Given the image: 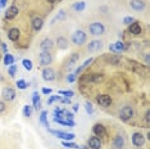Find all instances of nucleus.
<instances>
[{
    "instance_id": "nucleus-1",
    "label": "nucleus",
    "mask_w": 150,
    "mask_h": 149,
    "mask_svg": "<svg viewBox=\"0 0 150 149\" xmlns=\"http://www.w3.org/2000/svg\"><path fill=\"white\" fill-rule=\"evenodd\" d=\"M86 40H87V35L82 30H77V31H74L72 33V43L74 45H77V46L83 45V44L86 43Z\"/></svg>"
},
{
    "instance_id": "nucleus-2",
    "label": "nucleus",
    "mask_w": 150,
    "mask_h": 149,
    "mask_svg": "<svg viewBox=\"0 0 150 149\" xmlns=\"http://www.w3.org/2000/svg\"><path fill=\"white\" fill-rule=\"evenodd\" d=\"M49 130L50 134L55 135V136L58 139H62V140L64 141H72L74 138H76V135H74L73 133H64V131L62 130H52V128H47Z\"/></svg>"
},
{
    "instance_id": "nucleus-3",
    "label": "nucleus",
    "mask_w": 150,
    "mask_h": 149,
    "mask_svg": "<svg viewBox=\"0 0 150 149\" xmlns=\"http://www.w3.org/2000/svg\"><path fill=\"white\" fill-rule=\"evenodd\" d=\"M88 31H90L91 35L99 36V35H103L105 32V27L101 22H93L90 26H88Z\"/></svg>"
},
{
    "instance_id": "nucleus-4",
    "label": "nucleus",
    "mask_w": 150,
    "mask_h": 149,
    "mask_svg": "<svg viewBox=\"0 0 150 149\" xmlns=\"http://www.w3.org/2000/svg\"><path fill=\"white\" fill-rule=\"evenodd\" d=\"M134 117V109H132V107L129 106H125L123 108L121 109L119 112V120L121 121H129L131 118Z\"/></svg>"
},
{
    "instance_id": "nucleus-5",
    "label": "nucleus",
    "mask_w": 150,
    "mask_h": 149,
    "mask_svg": "<svg viewBox=\"0 0 150 149\" xmlns=\"http://www.w3.org/2000/svg\"><path fill=\"white\" fill-rule=\"evenodd\" d=\"M16 90L13 89V87L11 86H5L4 89L1 90V96H3V99L6 100V101H12V100H14L16 99Z\"/></svg>"
},
{
    "instance_id": "nucleus-6",
    "label": "nucleus",
    "mask_w": 150,
    "mask_h": 149,
    "mask_svg": "<svg viewBox=\"0 0 150 149\" xmlns=\"http://www.w3.org/2000/svg\"><path fill=\"white\" fill-rule=\"evenodd\" d=\"M39 60H40V64L44 67H49V64L52 63L53 60V57L50 52H41L40 53V57H39Z\"/></svg>"
},
{
    "instance_id": "nucleus-7",
    "label": "nucleus",
    "mask_w": 150,
    "mask_h": 149,
    "mask_svg": "<svg viewBox=\"0 0 150 149\" xmlns=\"http://www.w3.org/2000/svg\"><path fill=\"white\" fill-rule=\"evenodd\" d=\"M145 143V138H144V135H142L141 133H134L132 134V144L135 145V147H142Z\"/></svg>"
},
{
    "instance_id": "nucleus-8",
    "label": "nucleus",
    "mask_w": 150,
    "mask_h": 149,
    "mask_svg": "<svg viewBox=\"0 0 150 149\" xmlns=\"http://www.w3.org/2000/svg\"><path fill=\"white\" fill-rule=\"evenodd\" d=\"M42 79L45 81H54L55 80V71L53 68H50V67H45V68L42 70Z\"/></svg>"
},
{
    "instance_id": "nucleus-9",
    "label": "nucleus",
    "mask_w": 150,
    "mask_h": 149,
    "mask_svg": "<svg viewBox=\"0 0 150 149\" xmlns=\"http://www.w3.org/2000/svg\"><path fill=\"white\" fill-rule=\"evenodd\" d=\"M129 6L136 12H141L145 9L146 4L142 1V0H129Z\"/></svg>"
},
{
    "instance_id": "nucleus-10",
    "label": "nucleus",
    "mask_w": 150,
    "mask_h": 149,
    "mask_svg": "<svg viewBox=\"0 0 150 149\" xmlns=\"http://www.w3.org/2000/svg\"><path fill=\"white\" fill-rule=\"evenodd\" d=\"M101 48H103V43H101L100 40H93V41H90V44L87 45V50L90 53L99 52Z\"/></svg>"
},
{
    "instance_id": "nucleus-11",
    "label": "nucleus",
    "mask_w": 150,
    "mask_h": 149,
    "mask_svg": "<svg viewBox=\"0 0 150 149\" xmlns=\"http://www.w3.org/2000/svg\"><path fill=\"white\" fill-rule=\"evenodd\" d=\"M96 101L100 104L101 107L107 108V107H109L112 104V98L109 96V95H107V94H103V95H99L96 98Z\"/></svg>"
},
{
    "instance_id": "nucleus-12",
    "label": "nucleus",
    "mask_w": 150,
    "mask_h": 149,
    "mask_svg": "<svg viewBox=\"0 0 150 149\" xmlns=\"http://www.w3.org/2000/svg\"><path fill=\"white\" fill-rule=\"evenodd\" d=\"M90 149H101V140L99 136H91L87 141Z\"/></svg>"
},
{
    "instance_id": "nucleus-13",
    "label": "nucleus",
    "mask_w": 150,
    "mask_h": 149,
    "mask_svg": "<svg viewBox=\"0 0 150 149\" xmlns=\"http://www.w3.org/2000/svg\"><path fill=\"white\" fill-rule=\"evenodd\" d=\"M109 50H110L113 54H118V53H121L125 50V44L122 41H117L114 44H110V45H109Z\"/></svg>"
},
{
    "instance_id": "nucleus-14",
    "label": "nucleus",
    "mask_w": 150,
    "mask_h": 149,
    "mask_svg": "<svg viewBox=\"0 0 150 149\" xmlns=\"http://www.w3.org/2000/svg\"><path fill=\"white\" fill-rule=\"evenodd\" d=\"M53 46H54V41L52 39H44L41 44H40V49L42 52H50L53 49Z\"/></svg>"
},
{
    "instance_id": "nucleus-15",
    "label": "nucleus",
    "mask_w": 150,
    "mask_h": 149,
    "mask_svg": "<svg viewBox=\"0 0 150 149\" xmlns=\"http://www.w3.org/2000/svg\"><path fill=\"white\" fill-rule=\"evenodd\" d=\"M128 31L129 33H132V35H135V36H137L141 33V26H140V23L139 22H132L131 25L128 26Z\"/></svg>"
},
{
    "instance_id": "nucleus-16",
    "label": "nucleus",
    "mask_w": 150,
    "mask_h": 149,
    "mask_svg": "<svg viewBox=\"0 0 150 149\" xmlns=\"http://www.w3.org/2000/svg\"><path fill=\"white\" fill-rule=\"evenodd\" d=\"M18 8H17L16 5H12V6H9L8 9H6V12H5V18L6 19H13V18H16L17 14H18Z\"/></svg>"
},
{
    "instance_id": "nucleus-17",
    "label": "nucleus",
    "mask_w": 150,
    "mask_h": 149,
    "mask_svg": "<svg viewBox=\"0 0 150 149\" xmlns=\"http://www.w3.org/2000/svg\"><path fill=\"white\" fill-rule=\"evenodd\" d=\"M93 133L95 134V136H104L107 134V130H105V126H103L101 123H96L93 127Z\"/></svg>"
},
{
    "instance_id": "nucleus-18",
    "label": "nucleus",
    "mask_w": 150,
    "mask_h": 149,
    "mask_svg": "<svg viewBox=\"0 0 150 149\" xmlns=\"http://www.w3.org/2000/svg\"><path fill=\"white\" fill-rule=\"evenodd\" d=\"M19 36H21V32H19L18 28H16V27H13L8 31V39L11 40V41H17V40L19 39Z\"/></svg>"
},
{
    "instance_id": "nucleus-19",
    "label": "nucleus",
    "mask_w": 150,
    "mask_h": 149,
    "mask_svg": "<svg viewBox=\"0 0 150 149\" xmlns=\"http://www.w3.org/2000/svg\"><path fill=\"white\" fill-rule=\"evenodd\" d=\"M42 26H44V19L41 18V17H36V18L32 19V28H33V31L39 32L40 30L42 28Z\"/></svg>"
},
{
    "instance_id": "nucleus-20",
    "label": "nucleus",
    "mask_w": 150,
    "mask_h": 149,
    "mask_svg": "<svg viewBox=\"0 0 150 149\" xmlns=\"http://www.w3.org/2000/svg\"><path fill=\"white\" fill-rule=\"evenodd\" d=\"M54 122L63 125V126H68V127H74L76 123H74L73 120H64V118H54Z\"/></svg>"
},
{
    "instance_id": "nucleus-21",
    "label": "nucleus",
    "mask_w": 150,
    "mask_h": 149,
    "mask_svg": "<svg viewBox=\"0 0 150 149\" xmlns=\"http://www.w3.org/2000/svg\"><path fill=\"white\" fill-rule=\"evenodd\" d=\"M57 45H58V48L59 49L66 50L68 48V40L66 39V37H63V36H59L57 39Z\"/></svg>"
},
{
    "instance_id": "nucleus-22",
    "label": "nucleus",
    "mask_w": 150,
    "mask_h": 149,
    "mask_svg": "<svg viewBox=\"0 0 150 149\" xmlns=\"http://www.w3.org/2000/svg\"><path fill=\"white\" fill-rule=\"evenodd\" d=\"M113 145H114L115 149H122V148H123V145H125V139H123V136H121V135H117L115 139H114Z\"/></svg>"
},
{
    "instance_id": "nucleus-23",
    "label": "nucleus",
    "mask_w": 150,
    "mask_h": 149,
    "mask_svg": "<svg viewBox=\"0 0 150 149\" xmlns=\"http://www.w3.org/2000/svg\"><path fill=\"white\" fill-rule=\"evenodd\" d=\"M32 103H33V107H35V109H39L40 107H41V99H40V95L37 91L32 94Z\"/></svg>"
},
{
    "instance_id": "nucleus-24",
    "label": "nucleus",
    "mask_w": 150,
    "mask_h": 149,
    "mask_svg": "<svg viewBox=\"0 0 150 149\" xmlns=\"http://www.w3.org/2000/svg\"><path fill=\"white\" fill-rule=\"evenodd\" d=\"M93 60H94L93 58H88V59H86V60H85V62H83L82 66H80V67H78V68L76 70V72H74V74H76V76H77L78 73H81V72H82V71H83L85 68H86V67H88L91 63H93Z\"/></svg>"
},
{
    "instance_id": "nucleus-25",
    "label": "nucleus",
    "mask_w": 150,
    "mask_h": 149,
    "mask_svg": "<svg viewBox=\"0 0 150 149\" xmlns=\"http://www.w3.org/2000/svg\"><path fill=\"white\" fill-rule=\"evenodd\" d=\"M40 123L42 126H45L46 128H49V122H47V112L46 111H42L41 114H40Z\"/></svg>"
},
{
    "instance_id": "nucleus-26",
    "label": "nucleus",
    "mask_w": 150,
    "mask_h": 149,
    "mask_svg": "<svg viewBox=\"0 0 150 149\" xmlns=\"http://www.w3.org/2000/svg\"><path fill=\"white\" fill-rule=\"evenodd\" d=\"M4 64L6 67H9V66H12V64H14V57L12 55V54H9V53H6L5 55H4Z\"/></svg>"
},
{
    "instance_id": "nucleus-27",
    "label": "nucleus",
    "mask_w": 150,
    "mask_h": 149,
    "mask_svg": "<svg viewBox=\"0 0 150 149\" xmlns=\"http://www.w3.org/2000/svg\"><path fill=\"white\" fill-rule=\"evenodd\" d=\"M85 8H86V3L85 1H78V3H74L73 4V9L76 12H82Z\"/></svg>"
},
{
    "instance_id": "nucleus-28",
    "label": "nucleus",
    "mask_w": 150,
    "mask_h": 149,
    "mask_svg": "<svg viewBox=\"0 0 150 149\" xmlns=\"http://www.w3.org/2000/svg\"><path fill=\"white\" fill-rule=\"evenodd\" d=\"M62 145L64 148L67 149H78V145L76 143H73V141H62Z\"/></svg>"
},
{
    "instance_id": "nucleus-29",
    "label": "nucleus",
    "mask_w": 150,
    "mask_h": 149,
    "mask_svg": "<svg viewBox=\"0 0 150 149\" xmlns=\"http://www.w3.org/2000/svg\"><path fill=\"white\" fill-rule=\"evenodd\" d=\"M58 95H63L64 98H72L74 95V93L72 90H59L58 91Z\"/></svg>"
},
{
    "instance_id": "nucleus-30",
    "label": "nucleus",
    "mask_w": 150,
    "mask_h": 149,
    "mask_svg": "<svg viewBox=\"0 0 150 149\" xmlns=\"http://www.w3.org/2000/svg\"><path fill=\"white\" fill-rule=\"evenodd\" d=\"M22 66L25 67V70H26V71H31V70L33 68V64H32V62H31L30 59H27V58L22 60Z\"/></svg>"
},
{
    "instance_id": "nucleus-31",
    "label": "nucleus",
    "mask_w": 150,
    "mask_h": 149,
    "mask_svg": "<svg viewBox=\"0 0 150 149\" xmlns=\"http://www.w3.org/2000/svg\"><path fill=\"white\" fill-rule=\"evenodd\" d=\"M78 58H80V54H78V53H73L72 55H71V58L68 59V66H69V67L73 66V64L78 60Z\"/></svg>"
},
{
    "instance_id": "nucleus-32",
    "label": "nucleus",
    "mask_w": 150,
    "mask_h": 149,
    "mask_svg": "<svg viewBox=\"0 0 150 149\" xmlns=\"http://www.w3.org/2000/svg\"><path fill=\"white\" fill-rule=\"evenodd\" d=\"M16 85H17V87H18V89H21V90H26L27 87H28V84H27L25 80H18V81L16 82Z\"/></svg>"
},
{
    "instance_id": "nucleus-33",
    "label": "nucleus",
    "mask_w": 150,
    "mask_h": 149,
    "mask_svg": "<svg viewBox=\"0 0 150 149\" xmlns=\"http://www.w3.org/2000/svg\"><path fill=\"white\" fill-rule=\"evenodd\" d=\"M54 118H64V109L55 108L54 109Z\"/></svg>"
},
{
    "instance_id": "nucleus-34",
    "label": "nucleus",
    "mask_w": 150,
    "mask_h": 149,
    "mask_svg": "<svg viewBox=\"0 0 150 149\" xmlns=\"http://www.w3.org/2000/svg\"><path fill=\"white\" fill-rule=\"evenodd\" d=\"M31 114H32V107L31 106H25L23 107V116L30 117Z\"/></svg>"
},
{
    "instance_id": "nucleus-35",
    "label": "nucleus",
    "mask_w": 150,
    "mask_h": 149,
    "mask_svg": "<svg viewBox=\"0 0 150 149\" xmlns=\"http://www.w3.org/2000/svg\"><path fill=\"white\" fill-rule=\"evenodd\" d=\"M88 80H90V81H93V82H99V81H101V80H103V76H101L100 73H94L93 76H91Z\"/></svg>"
},
{
    "instance_id": "nucleus-36",
    "label": "nucleus",
    "mask_w": 150,
    "mask_h": 149,
    "mask_svg": "<svg viewBox=\"0 0 150 149\" xmlns=\"http://www.w3.org/2000/svg\"><path fill=\"white\" fill-rule=\"evenodd\" d=\"M64 17H66V13H64V11H60L59 14H57L55 17H54V19L52 21V25H54V23H55V21H60V19H63Z\"/></svg>"
},
{
    "instance_id": "nucleus-37",
    "label": "nucleus",
    "mask_w": 150,
    "mask_h": 149,
    "mask_svg": "<svg viewBox=\"0 0 150 149\" xmlns=\"http://www.w3.org/2000/svg\"><path fill=\"white\" fill-rule=\"evenodd\" d=\"M85 109H86V112L88 114L94 113V107H93V104H91L90 101H86V103H85Z\"/></svg>"
},
{
    "instance_id": "nucleus-38",
    "label": "nucleus",
    "mask_w": 150,
    "mask_h": 149,
    "mask_svg": "<svg viewBox=\"0 0 150 149\" xmlns=\"http://www.w3.org/2000/svg\"><path fill=\"white\" fill-rule=\"evenodd\" d=\"M16 72H17V66L16 64H12V66H9L8 68V73L11 77H14L16 76Z\"/></svg>"
},
{
    "instance_id": "nucleus-39",
    "label": "nucleus",
    "mask_w": 150,
    "mask_h": 149,
    "mask_svg": "<svg viewBox=\"0 0 150 149\" xmlns=\"http://www.w3.org/2000/svg\"><path fill=\"white\" fill-rule=\"evenodd\" d=\"M107 60H108V62L110 63V64H118V63H119V58H118V57H115V55L108 57Z\"/></svg>"
},
{
    "instance_id": "nucleus-40",
    "label": "nucleus",
    "mask_w": 150,
    "mask_h": 149,
    "mask_svg": "<svg viewBox=\"0 0 150 149\" xmlns=\"http://www.w3.org/2000/svg\"><path fill=\"white\" fill-rule=\"evenodd\" d=\"M60 99H62V96H60V95H52L49 99H47V104L50 106V104H53L54 101H57V100L60 101Z\"/></svg>"
},
{
    "instance_id": "nucleus-41",
    "label": "nucleus",
    "mask_w": 150,
    "mask_h": 149,
    "mask_svg": "<svg viewBox=\"0 0 150 149\" xmlns=\"http://www.w3.org/2000/svg\"><path fill=\"white\" fill-rule=\"evenodd\" d=\"M64 118H67V120H73V118H74V114L72 113V112L64 109Z\"/></svg>"
},
{
    "instance_id": "nucleus-42",
    "label": "nucleus",
    "mask_w": 150,
    "mask_h": 149,
    "mask_svg": "<svg viewBox=\"0 0 150 149\" xmlns=\"http://www.w3.org/2000/svg\"><path fill=\"white\" fill-rule=\"evenodd\" d=\"M132 22H135L134 17H125V18H123V23H125V25H127V26H129Z\"/></svg>"
},
{
    "instance_id": "nucleus-43",
    "label": "nucleus",
    "mask_w": 150,
    "mask_h": 149,
    "mask_svg": "<svg viewBox=\"0 0 150 149\" xmlns=\"http://www.w3.org/2000/svg\"><path fill=\"white\" fill-rule=\"evenodd\" d=\"M67 81H68V82H74V81H76V74H74V73H69L67 76Z\"/></svg>"
},
{
    "instance_id": "nucleus-44",
    "label": "nucleus",
    "mask_w": 150,
    "mask_h": 149,
    "mask_svg": "<svg viewBox=\"0 0 150 149\" xmlns=\"http://www.w3.org/2000/svg\"><path fill=\"white\" fill-rule=\"evenodd\" d=\"M42 94H46V95H47V94H52L53 93V90L52 89H50V87H42Z\"/></svg>"
},
{
    "instance_id": "nucleus-45",
    "label": "nucleus",
    "mask_w": 150,
    "mask_h": 149,
    "mask_svg": "<svg viewBox=\"0 0 150 149\" xmlns=\"http://www.w3.org/2000/svg\"><path fill=\"white\" fill-rule=\"evenodd\" d=\"M5 108H6V106L4 101H0V113H3V112L5 111Z\"/></svg>"
},
{
    "instance_id": "nucleus-46",
    "label": "nucleus",
    "mask_w": 150,
    "mask_h": 149,
    "mask_svg": "<svg viewBox=\"0 0 150 149\" xmlns=\"http://www.w3.org/2000/svg\"><path fill=\"white\" fill-rule=\"evenodd\" d=\"M145 121H146V123L149 125V122H150V112L149 111L145 113Z\"/></svg>"
},
{
    "instance_id": "nucleus-47",
    "label": "nucleus",
    "mask_w": 150,
    "mask_h": 149,
    "mask_svg": "<svg viewBox=\"0 0 150 149\" xmlns=\"http://www.w3.org/2000/svg\"><path fill=\"white\" fill-rule=\"evenodd\" d=\"M60 101H62V103H66V104H69L71 103V98H62Z\"/></svg>"
},
{
    "instance_id": "nucleus-48",
    "label": "nucleus",
    "mask_w": 150,
    "mask_h": 149,
    "mask_svg": "<svg viewBox=\"0 0 150 149\" xmlns=\"http://www.w3.org/2000/svg\"><path fill=\"white\" fill-rule=\"evenodd\" d=\"M1 48H3V50H4V53H5V54L8 53V46H6V44L1 43Z\"/></svg>"
},
{
    "instance_id": "nucleus-49",
    "label": "nucleus",
    "mask_w": 150,
    "mask_h": 149,
    "mask_svg": "<svg viewBox=\"0 0 150 149\" xmlns=\"http://www.w3.org/2000/svg\"><path fill=\"white\" fill-rule=\"evenodd\" d=\"M6 3H8V0H0V5L1 6H6Z\"/></svg>"
},
{
    "instance_id": "nucleus-50",
    "label": "nucleus",
    "mask_w": 150,
    "mask_h": 149,
    "mask_svg": "<svg viewBox=\"0 0 150 149\" xmlns=\"http://www.w3.org/2000/svg\"><path fill=\"white\" fill-rule=\"evenodd\" d=\"M145 62H146V64H149V54L145 55Z\"/></svg>"
},
{
    "instance_id": "nucleus-51",
    "label": "nucleus",
    "mask_w": 150,
    "mask_h": 149,
    "mask_svg": "<svg viewBox=\"0 0 150 149\" xmlns=\"http://www.w3.org/2000/svg\"><path fill=\"white\" fill-rule=\"evenodd\" d=\"M73 111H74V112L78 111V104H74V106H73Z\"/></svg>"
},
{
    "instance_id": "nucleus-52",
    "label": "nucleus",
    "mask_w": 150,
    "mask_h": 149,
    "mask_svg": "<svg viewBox=\"0 0 150 149\" xmlns=\"http://www.w3.org/2000/svg\"><path fill=\"white\" fill-rule=\"evenodd\" d=\"M47 1H49V3H52V4H53V3H55L57 0H47Z\"/></svg>"
},
{
    "instance_id": "nucleus-53",
    "label": "nucleus",
    "mask_w": 150,
    "mask_h": 149,
    "mask_svg": "<svg viewBox=\"0 0 150 149\" xmlns=\"http://www.w3.org/2000/svg\"><path fill=\"white\" fill-rule=\"evenodd\" d=\"M3 80V76H1V74H0V81H1Z\"/></svg>"
},
{
    "instance_id": "nucleus-54",
    "label": "nucleus",
    "mask_w": 150,
    "mask_h": 149,
    "mask_svg": "<svg viewBox=\"0 0 150 149\" xmlns=\"http://www.w3.org/2000/svg\"><path fill=\"white\" fill-rule=\"evenodd\" d=\"M87 148H88V147H85V148H83V149H87Z\"/></svg>"
},
{
    "instance_id": "nucleus-55",
    "label": "nucleus",
    "mask_w": 150,
    "mask_h": 149,
    "mask_svg": "<svg viewBox=\"0 0 150 149\" xmlns=\"http://www.w3.org/2000/svg\"><path fill=\"white\" fill-rule=\"evenodd\" d=\"M0 45H1V40H0Z\"/></svg>"
},
{
    "instance_id": "nucleus-56",
    "label": "nucleus",
    "mask_w": 150,
    "mask_h": 149,
    "mask_svg": "<svg viewBox=\"0 0 150 149\" xmlns=\"http://www.w3.org/2000/svg\"><path fill=\"white\" fill-rule=\"evenodd\" d=\"M0 6H1V5H0Z\"/></svg>"
}]
</instances>
